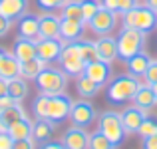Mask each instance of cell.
Here are the masks:
<instances>
[{"instance_id": "11", "label": "cell", "mask_w": 157, "mask_h": 149, "mask_svg": "<svg viewBox=\"0 0 157 149\" xmlns=\"http://www.w3.org/2000/svg\"><path fill=\"white\" fill-rule=\"evenodd\" d=\"M84 74L92 82H96L100 88H104L107 82L111 80V64H107V62H104V60L90 62V64H86Z\"/></svg>"}, {"instance_id": "7", "label": "cell", "mask_w": 157, "mask_h": 149, "mask_svg": "<svg viewBox=\"0 0 157 149\" xmlns=\"http://www.w3.org/2000/svg\"><path fill=\"white\" fill-rule=\"evenodd\" d=\"M96 117H98V113H96L94 105L88 99H78V101L72 103V111H70V121H72V125L88 129V127L96 121Z\"/></svg>"}, {"instance_id": "38", "label": "cell", "mask_w": 157, "mask_h": 149, "mask_svg": "<svg viewBox=\"0 0 157 149\" xmlns=\"http://www.w3.org/2000/svg\"><path fill=\"white\" fill-rule=\"evenodd\" d=\"M12 149H36V141L34 139H16Z\"/></svg>"}, {"instance_id": "3", "label": "cell", "mask_w": 157, "mask_h": 149, "mask_svg": "<svg viewBox=\"0 0 157 149\" xmlns=\"http://www.w3.org/2000/svg\"><path fill=\"white\" fill-rule=\"evenodd\" d=\"M98 129H100L115 147L121 145L125 135H127L125 127H123V121H121V113H119V111H113V109H105L104 113H100V117H98Z\"/></svg>"}, {"instance_id": "27", "label": "cell", "mask_w": 157, "mask_h": 149, "mask_svg": "<svg viewBox=\"0 0 157 149\" xmlns=\"http://www.w3.org/2000/svg\"><path fill=\"white\" fill-rule=\"evenodd\" d=\"M20 76V62L12 56V52L4 58V62L0 64V78L4 80H14Z\"/></svg>"}, {"instance_id": "14", "label": "cell", "mask_w": 157, "mask_h": 149, "mask_svg": "<svg viewBox=\"0 0 157 149\" xmlns=\"http://www.w3.org/2000/svg\"><path fill=\"white\" fill-rule=\"evenodd\" d=\"M18 36L38 42L40 40V16L26 12L22 18H18Z\"/></svg>"}, {"instance_id": "16", "label": "cell", "mask_w": 157, "mask_h": 149, "mask_svg": "<svg viewBox=\"0 0 157 149\" xmlns=\"http://www.w3.org/2000/svg\"><path fill=\"white\" fill-rule=\"evenodd\" d=\"M131 101H133L135 107L143 109L145 113H151V111H153V107L157 105L155 96H153V90H151V86L145 84V82H141V86L137 88V92H135V96H133Z\"/></svg>"}, {"instance_id": "23", "label": "cell", "mask_w": 157, "mask_h": 149, "mask_svg": "<svg viewBox=\"0 0 157 149\" xmlns=\"http://www.w3.org/2000/svg\"><path fill=\"white\" fill-rule=\"evenodd\" d=\"M22 117H26V111H24V107L20 103H14L8 109H2V113H0V131H8V127L12 123L20 121Z\"/></svg>"}, {"instance_id": "8", "label": "cell", "mask_w": 157, "mask_h": 149, "mask_svg": "<svg viewBox=\"0 0 157 149\" xmlns=\"http://www.w3.org/2000/svg\"><path fill=\"white\" fill-rule=\"evenodd\" d=\"M72 97L68 94H56V96H50V101H48V119L58 123H62L64 119L70 117V111H72Z\"/></svg>"}, {"instance_id": "48", "label": "cell", "mask_w": 157, "mask_h": 149, "mask_svg": "<svg viewBox=\"0 0 157 149\" xmlns=\"http://www.w3.org/2000/svg\"><path fill=\"white\" fill-rule=\"evenodd\" d=\"M151 90H153V96H155V101H157V82L151 84Z\"/></svg>"}, {"instance_id": "37", "label": "cell", "mask_w": 157, "mask_h": 149, "mask_svg": "<svg viewBox=\"0 0 157 149\" xmlns=\"http://www.w3.org/2000/svg\"><path fill=\"white\" fill-rule=\"evenodd\" d=\"M139 4V0H117V14H127L129 10H133Z\"/></svg>"}, {"instance_id": "40", "label": "cell", "mask_w": 157, "mask_h": 149, "mask_svg": "<svg viewBox=\"0 0 157 149\" xmlns=\"http://www.w3.org/2000/svg\"><path fill=\"white\" fill-rule=\"evenodd\" d=\"M10 28H12V20H8L6 16L0 14V38H4L10 32Z\"/></svg>"}, {"instance_id": "44", "label": "cell", "mask_w": 157, "mask_h": 149, "mask_svg": "<svg viewBox=\"0 0 157 149\" xmlns=\"http://www.w3.org/2000/svg\"><path fill=\"white\" fill-rule=\"evenodd\" d=\"M101 6L111 12H117V0H101Z\"/></svg>"}, {"instance_id": "4", "label": "cell", "mask_w": 157, "mask_h": 149, "mask_svg": "<svg viewBox=\"0 0 157 149\" xmlns=\"http://www.w3.org/2000/svg\"><path fill=\"white\" fill-rule=\"evenodd\" d=\"M123 26H129L143 32V34H149L157 28V12L151 10L145 4H137L133 10L123 14Z\"/></svg>"}, {"instance_id": "33", "label": "cell", "mask_w": 157, "mask_h": 149, "mask_svg": "<svg viewBox=\"0 0 157 149\" xmlns=\"http://www.w3.org/2000/svg\"><path fill=\"white\" fill-rule=\"evenodd\" d=\"M82 12H84V22L88 24L94 16L98 14V10L101 8V0H80Z\"/></svg>"}, {"instance_id": "5", "label": "cell", "mask_w": 157, "mask_h": 149, "mask_svg": "<svg viewBox=\"0 0 157 149\" xmlns=\"http://www.w3.org/2000/svg\"><path fill=\"white\" fill-rule=\"evenodd\" d=\"M36 86H38L40 94L46 96H56V94H64L68 88V76L58 68H46L36 76Z\"/></svg>"}, {"instance_id": "13", "label": "cell", "mask_w": 157, "mask_h": 149, "mask_svg": "<svg viewBox=\"0 0 157 149\" xmlns=\"http://www.w3.org/2000/svg\"><path fill=\"white\" fill-rule=\"evenodd\" d=\"M119 113H121V121H123V127H125L127 133H137L141 123H143V119L149 115V113H145L143 109H139V107H135V105L123 107V111H119Z\"/></svg>"}, {"instance_id": "10", "label": "cell", "mask_w": 157, "mask_h": 149, "mask_svg": "<svg viewBox=\"0 0 157 149\" xmlns=\"http://www.w3.org/2000/svg\"><path fill=\"white\" fill-rule=\"evenodd\" d=\"M64 44L66 42H62L60 38H40L36 42V56L40 60H44L46 64L58 62L62 50H64Z\"/></svg>"}, {"instance_id": "34", "label": "cell", "mask_w": 157, "mask_h": 149, "mask_svg": "<svg viewBox=\"0 0 157 149\" xmlns=\"http://www.w3.org/2000/svg\"><path fill=\"white\" fill-rule=\"evenodd\" d=\"M139 137H147V135H157V117L155 115H147L143 119L141 127H139Z\"/></svg>"}, {"instance_id": "29", "label": "cell", "mask_w": 157, "mask_h": 149, "mask_svg": "<svg viewBox=\"0 0 157 149\" xmlns=\"http://www.w3.org/2000/svg\"><path fill=\"white\" fill-rule=\"evenodd\" d=\"M74 44H76L78 52H80V56L84 58V62H86V64H90V62H96V60H100V58H98L96 44H94V42H90V40H84V38H80V40H76Z\"/></svg>"}, {"instance_id": "17", "label": "cell", "mask_w": 157, "mask_h": 149, "mask_svg": "<svg viewBox=\"0 0 157 149\" xmlns=\"http://www.w3.org/2000/svg\"><path fill=\"white\" fill-rule=\"evenodd\" d=\"M84 22L80 20H70V18H62L60 20V40L62 42H76L82 38L84 34Z\"/></svg>"}, {"instance_id": "47", "label": "cell", "mask_w": 157, "mask_h": 149, "mask_svg": "<svg viewBox=\"0 0 157 149\" xmlns=\"http://www.w3.org/2000/svg\"><path fill=\"white\" fill-rule=\"evenodd\" d=\"M8 54H10V52H8L6 48H2V46H0V64H2V62H4V58H6Z\"/></svg>"}, {"instance_id": "42", "label": "cell", "mask_w": 157, "mask_h": 149, "mask_svg": "<svg viewBox=\"0 0 157 149\" xmlns=\"http://www.w3.org/2000/svg\"><path fill=\"white\" fill-rule=\"evenodd\" d=\"M14 103H18V101H16L12 96H8V94H6V96L0 97V109H8V107H12Z\"/></svg>"}, {"instance_id": "18", "label": "cell", "mask_w": 157, "mask_h": 149, "mask_svg": "<svg viewBox=\"0 0 157 149\" xmlns=\"http://www.w3.org/2000/svg\"><path fill=\"white\" fill-rule=\"evenodd\" d=\"M149 64H151V56L145 52V50L133 54L131 58H127V60H125L127 74H131V76H135V78H143V76H145Z\"/></svg>"}, {"instance_id": "6", "label": "cell", "mask_w": 157, "mask_h": 149, "mask_svg": "<svg viewBox=\"0 0 157 149\" xmlns=\"http://www.w3.org/2000/svg\"><path fill=\"white\" fill-rule=\"evenodd\" d=\"M58 64H60V70L66 76H74V78L84 74V70H86V62H84V58L80 56V52H78V48H76L74 42L64 44V50H62L60 58H58Z\"/></svg>"}, {"instance_id": "15", "label": "cell", "mask_w": 157, "mask_h": 149, "mask_svg": "<svg viewBox=\"0 0 157 149\" xmlns=\"http://www.w3.org/2000/svg\"><path fill=\"white\" fill-rule=\"evenodd\" d=\"M94 44H96L98 58H100V60L107 62V64H111V62L117 60V40H115L113 36H109V34L100 36Z\"/></svg>"}, {"instance_id": "43", "label": "cell", "mask_w": 157, "mask_h": 149, "mask_svg": "<svg viewBox=\"0 0 157 149\" xmlns=\"http://www.w3.org/2000/svg\"><path fill=\"white\" fill-rule=\"evenodd\" d=\"M38 149H66V147H64V143H62V141H52V139H50V141L42 143Z\"/></svg>"}, {"instance_id": "25", "label": "cell", "mask_w": 157, "mask_h": 149, "mask_svg": "<svg viewBox=\"0 0 157 149\" xmlns=\"http://www.w3.org/2000/svg\"><path fill=\"white\" fill-rule=\"evenodd\" d=\"M46 66H48L46 62L40 60V58L36 56V58H32V60L20 64V76H22L24 80H36V76H38Z\"/></svg>"}, {"instance_id": "31", "label": "cell", "mask_w": 157, "mask_h": 149, "mask_svg": "<svg viewBox=\"0 0 157 149\" xmlns=\"http://www.w3.org/2000/svg\"><path fill=\"white\" fill-rule=\"evenodd\" d=\"M88 149H117L109 139L101 133L100 129H96L92 135H90V141H88Z\"/></svg>"}, {"instance_id": "50", "label": "cell", "mask_w": 157, "mask_h": 149, "mask_svg": "<svg viewBox=\"0 0 157 149\" xmlns=\"http://www.w3.org/2000/svg\"><path fill=\"white\" fill-rule=\"evenodd\" d=\"M0 133H2V131H0Z\"/></svg>"}, {"instance_id": "9", "label": "cell", "mask_w": 157, "mask_h": 149, "mask_svg": "<svg viewBox=\"0 0 157 149\" xmlns=\"http://www.w3.org/2000/svg\"><path fill=\"white\" fill-rule=\"evenodd\" d=\"M115 26H117V12H111L104 6H101L100 10H98V14L88 22L90 30H92L94 34H100V36L111 34V32L115 30Z\"/></svg>"}, {"instance_id": "35", "label": "cell", "mask_w": 157, "mask_h": 149, "mask_svg": "<svg viewBox=\"0 0 157 149\" xmlns=\"http://www.w3.org/2000/svg\"><path fill=\"white\" fill-rule=\"evenodd\" d=\"M36 2H38V6L42 8V10L52 12V10H58V8L62 10V8H64L70 0H36Z\"/></svg>"}, {"instance_id": "39", "label": "cell", "mask_w": 157, "mask_h": 149, "mask_svg": "<svg viewBox=\"0 0 157 149\" xmlns=\"http://www.w3.org/2000/svg\"><path fill=\"white\" fill-rule=\"evenodd\" d=\"M12 145H14V139L10 137V133L2 131L0 133V149H12Z\"/></svg>"}, {"instance_id": "1", "label": "cell", "mask_w": 157, "mask_h": 149, "mask_svg": "<svg viewBox=\"0 0 157 149\" xmlns=\"http://www.w3.org/2000/svg\"><path fill=\"white\" fill-rule=\"evenodd\" d=\"M141 86L139 78L131 76V74H119L113 80H109L105 88V99L111 105H123L125 101H131L137 92V88Z\"/></svg>"}, {"instance_id": "36", "label": "cell", "mask_w": 157, "mask_h": 149, "mask_svg": "<svg viewBox=\"0 0 157 149\" xmlns=\"http://www.w3.org/2000/svg\"><path fill=\"white\" fill-rule=\"evenodd\" d=\"M143 82H145V84H149V86L157 82V60H151L149 68H147L145 76H143Z\"/></svg>"}, {"instance_id": "19", "label": "cell", "mask_w": 157, "mask_h": 149, "mask_svg": "<svg viewBox=\"0 0 157 149\" xmlns=\"http://www.w3.org/2000/svg\"><path fill=\"white\" fill-rule=\"evenodd\" d=\"M54 129H56V123L50 121L48 117H36L34 125H32V139L36 141V145H42V143L50 141L52 135H54Z\"/></svg>"}, {"instance_id": "32", "label": "cell", "mask_w": 157, "mask_h": 149, "mask_svg": "<svg viewBox=\"0 0 157 149\" xmlns=\"http://www.w3.org/2000/svg\"><path fill=\"white\" fill-rule=\"evenodd\" d=\"M48 101H50V96L38 94V97H34V101H32V113L40 119L48 117Z\"/></svg>"}, {"instance_id": "21", "label": "cell", "mask_w": 157, "mask_h": 149, "mask_svg": "<svg viewBox=\"0 0 157 149\" xmlns=\"http://www.w3.org/2000/svg\"><path fill=\"white\" fill-rule=\"evenodd\" d=\"M60 16L44 12L40 16V38H60Z\"/></svg>"}, {"instance_id": "20", "label": "cell", "mask_w": 157, "mask_h": 149, "mask_svg": "<svg viewBox=\"0 0 157 149\" xmlns=\"http://www.w3.org/2000/svg\"><path fill=\"white\" fill-rule=\"evenodd\" d=\"M12 56H14L20 64L32 60V58H36V42L30 40V38H22V36H18L16 42H14V46H12Z\"/></svg>"}, {"instance_id": "22", "label": "cell", "mask_w": 157, "mask_h": 149, "mask_svg": "<svg viewBox=\"0 0 157 149\" xmlns=\"http://www.w3.org/2000/svg\"><path fill=\"white\" fill-rule=\"evenodd\" d=\"M28 12V0H0V14L8 20H18Z\"/></svg>"}, {"instance_id": "28", "label": "cell", "mask_w": 157, "mask_h": 149, "mask_svg": "<svg viewBox=\"0 0 157 149\" xmlns=\"http://www.w3.org/2000/svg\"><path fill=\"white\" fill-rule=\"evenodd\" d=\"M8 96H12L18 103L28 96V84L22 76L14 78V80H8Z\"/></svg>"}, {"instance_id": "12", "label": "cell", "mask_w": 157, "mask_h": 149, "mask_svg": "<svg viewBox=\"0 0 157 149\" xmlns=\"http://www.w3.org/2000/svg\"><path fill=\"white\" fill-rule=\"evenodd\" d=\"M60 141L64 143L66 149H88L90 133H88L86 129H82V127L72 125L70 129L64 131V135H62Z\"/></svg>"}, {"instance_id": "41", "label": "cell", "mask_w": 157, "mask_h": 149, "mask_svg": "<svg viewBox=\"0 0 157 149\" xmlns=\"http://www.w3.org/2000/svg\"><path fill=\"white\" fill-rule=\"evenodd\" d=\"M143 143L141 147L143 149H157V135H147V137H141Z\"/></svg>"}, {"instance_id": "46", "label": "cell", "mask_w": 157, "mask_h": 149, "mask_svg": "<svg viewBox=\"0 0 157 149\" xmlns=\"http://www.w3.org/2000/svg\"><path fill=\"white\" fill-rule=\"evenodd\" d=\"M143 4H145V6H149L151 10L157 12V0H143Z\"/></svg>"}, {"instance_id": "30", "label": "cell", "mask_w": 157, "mask_h": 149, "mask_svg": "<svg viewBox=\"0 0 157 149\" xmlns=\"http://www.w3.org/2000/svg\"><path fill=\"white\" fill-rule=\"evenodd\" d=\"M60 18H70V20H80L84 22V12H82V4L80 0H70L64 8H62ZM86 24V22H84Z\"/></svg>"}, {"instance_id": "24", "label": "cell", "mask_w": 157, "mask_h": 149, "mask_svg": "<svg viewBox=\"0 0 157 149\" xmlns=\"http://www.w3.org/2000/svg\"><path fill=\"white\" fill-rule=\"evenodd\" d=\"M32 125H34V121H32L30 117H22L20 121L12 123L10 127H8V133H10V137L14 139H30L32 137Z\"/></svg>"}, {"instance_id": "2", "label": "cell", "mask_w": 157, "mask_h": 149, "mask_svg": "<svg viewBox=\"0 0 157 149\" xmlns=\"http://www.w3.org/2000/svg\"><path fill=\"white\" fill-rule=\"evenodd\" d=\"M145 36L143 32L135 30V28H129V26H123L119 30V34L115 36L117 40V60L125 62L127 58H131L133 54L141 52L145 48Z\"/></svg>"}, {"instance_id": "26", "label": "cell", "mask_w": 157, "mask_h": 149, "mask_svg": "<svg viewBox=\"0 0 157 149\" xmlns=\"http://www.w3.org/2000/svg\"><path fill=\"white\" fill-rule=\"evenodd\" d=\"M76 90H78V94H80V97L88 99V97H94L101 88L96 84V82L90 80L86 74H80V76L76 78Z\"/></svg>"}, {"instance_id": "49", "label": "cell", "mask_w": 157, "mask_h": 149, "mask_svg": "<svg viewBox=\"0 0 157 149\" xmlns=\"http://www.w3.org/2000/svg\"><path fill=\"white\" fill-rule=\"evenodd\" d=\"M0 113H2V109H0Z\"/></svg>"}, {"instance_id": "45", "label": "cell", "mask_w": 157, "mask_h": 149, "mask_svg": "<svg viewBox=\"0 0 157 149\" xmlns=\"http://www.w3.org/2000/svg\"><path fill=\"white\" fill-rule=\"evenodd\" d=\"M8 94V80H4V78H0V97L6 96Z\"/></svg>"}]
</instances>
